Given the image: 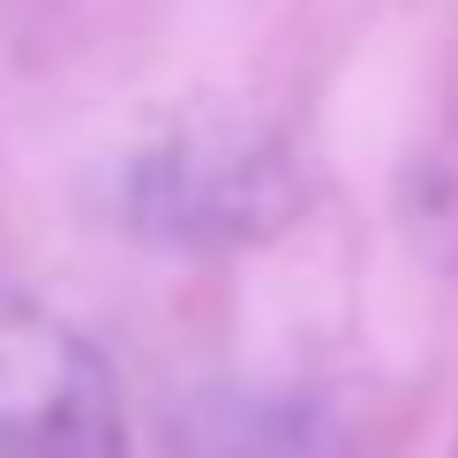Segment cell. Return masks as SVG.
<instances>
[{"label": "cell", "mask_w": 458, "mask_h": 458, "mask_svg": "<svg viewBox=\"0 0 458 458\" xmlns=\"http://www.w3.org/2000/svg\"><path fill=\"white\" fill-rule=\"evenodd\" d=\"M0 458H128L113 360L23 293H0Z\"/></svg>", "instance_id": "7a4b0ae2"}, {"label": "cell", "mask_w": 458, "mask_h": 458, "mask_svg": "<svg viewBox=\"0 0 458 458\" xmlns=\"http://www.w3.org/2000/svg\"><path fill=\"white\" fill-rule=\"evenodd\" d=\"M174 458H353L338 421L293 391H203L188 398Z\"/></svg>", "instance_id": "3957f363"}, {"label": "cell", "mask_w": 458, "mask_h": 458, "mask_svg": "<svg viewBox=\"0 0 458 458\" xmlns=\"http://www.w3.org/2000/svg\"><path fill=\"white\" fill-rule=\"evenodd\" d=\"M309 174L271 121L241 106H196L150 128L128 158L121 211L165 248H248L301 218Z\"/></svg>", "instance_id": "6da1fadb"}]
</instances>
